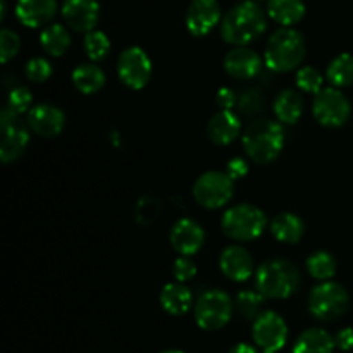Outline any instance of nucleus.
Returning a JSON list of instances; mask_svg holds the SVG:
<instances>
[{
    "label": "nucleus",
    "mask_w": 353,
    "mask_h": 353,
    "mask_svg": "<svg viewBox=\"0 0 353 353\" xmlns=\"http://www.w3.org/2000/svg\"><path fill=\"white\" fill-rule=\"evenodd\" d=\"M334 347V336H331L326 330L310 327L296 338L293 353H333Z\"/></svg>",
    "instance_id": "obj_24"
},
{
    "label": "nucleus",
    "mask_w": 353,
    "mask_h": 353,
    "mask_svg": "<svg viewBox=\"0 0 353 353\" xmlns=\"http://www.w3.org/2000/svg\"><path fill=\"white\" fill-rule=\"evenodd\" d=\"M234 303L223 290H207L195 302V321L202 330H223L233 316Z\"/></svg>",
    "instance_id": "obj_7"
},
{
    "label": "nucleus",
    "mask_w": 353,
    "mask_h": 353,
    "mask_svg": "<svg viewBox=\"0 0 353 353\" xmlns=\"http://www.w3.org/2000/svg\"><path fill=\"white\" fill-rule=\"evenodd\" d=\"M28 126L43 138H55L64 131L65 116L52 103H38L28 112Z\"/></svg>",
    "instance_id": "obj_15"
},
{
    "label": "nucleus",
    "mask_w": 353,
    "mask_h": 353,
    "mask_svg": "<svg viewBox=\"0 0 353 353\" xmlns=\"http://www.w3.org/2000/svg\"><path fill=\"white\" fill-rule=\"evenodd\" d=\"M62 17L72 31L90 33L100 21V6L97 0H64Z\"/></svg>",
    "instance_id": "obj_13"
},
{
    "label": "nucleus",
    "mask_w": 353,
    "mask_h": 353,
    "mask_svg": "<svg viewBox=\"0 0 353 353\" xmlns=\"http://www.w3.org/2000/svg\"><path fill=\"white\" fill-rule=\"evenodd\" d=\"M216 102L217 105L221 107V110H231L238 103V97L236 93H234V90L223 86V88L217 90Z\"/></svg>",
    "instance_id": "obj_39"
},
{
    "label": "nucleus",
    "mask_w": 353,
    "mask_h": 353,
    "mask_svg": "<svg viewBox=\"0 0 353 353\" xmlns=\"http://www.w3.org/2000/svg\"><path fill=\"white\" fill-rule=\"evenodd\" d=\"M334 343L340 350L350 352L353 350V327H345L334 336Z\"/></svg>",
    "instance_id": "obj_40"
},
{
    "label": "nucleus",
    "mask_w": 353,
    "mask_h": 353,
    "mask_svg": "<svg viewBox=\"0 0 353 353\" xmlns=\"http://www.w3.org/2000/svg\"><path fill=\"white\" fill-rule=\"evenodd\" d=\"M57 14V0H17L16 17L23 26H47Z\"/></svg>",
    "instance_id": "obj_19"
},
{
    "label": "nucleus",
    "mask_w": 353,
    "mask_h": 353,
    "mask_svg": "<svg viewBox=\"0 0 353 353\" xmlns=\"http://www.w3.org/2000/svg\"><path fill=\"white\" fill-rule=\"evenodd\" d=\"M228 353H261V352H259V348L252 347V345L248 343H238L234 345V347Z\"/></svg>",
    "instance_id": "obj_41"
},
{
    "label": "nucleus",
    "mask_w": 353,
    "mask_h": 353,
    "mask_svg": "<svg viewBox=\"0 0 353 353\" xmlns=\"http://www.w3.org/2000/svg\"><path fill=\"white\" fill-rule=\"evenodd\" d=\"M302 283L299 268L286 259H269L255 271V290L265 300H286L295 295Z\"/></svg>",
    "instance_id": "obj_2"
},
{
    "label": "nucleus",
    "mask_w": 353,
    "mask_h": 353,
    "mask_svg": "<svg viewBox=\"0 0 353 353\" xmlns=\"http://www.w3.org/2000/svg\"><path fill=\"white\" fill-rule=\"evenodd\" d=\"M161 353H185V352H181V350H164Z\"/></svg>",
    "instance_id": "obj_43"
},
{
    "label": "nucleus",
    "mask_w": 353,
    "mask_h": 353,
    "mask_svg": "<svg viewBox=\"0 0 353 353\" xmlns=\"http://www.w3.org/2000/svg\"><path fill=\"white\" fill-rule=\"evenodd\" d=\"M268 226V216L252 203H238L223 214L221 228L228 238L234 241H254L262 236Z\"/></svg>",
    "instance_id": "obj_5"
},
{
    "label": "nucleus",
    "mask_w": 353,
    "mask_h": 353,
    "mask_svg": "<svg viewBox=\"0 0 353 353\" xmlns=\"http://www.w3.org/2000/svg\"><path fill=\"white\" fill-rule=\"evenodd\" d=\"M262 107H264V99H262V95L257 90H247L238 99V109H240L243 116L254 117L255 114L261 112Z\"/></svg>",
    "instance_id": "obj_36"
},
{
    "label": "nucleus",
    "mask_w": 353,
    "mask_h": 353,
    "mask_svg": "<svg viewBox=\"0 0 353 353\" xmlns=\"http://www.w3.org/2000/svg\"><path fill=\"white\" fill-rule=\"evenodd\" d=\"M172 276L178 283H188L190 279H193L196 276V264L192 261V257H185V255H179L178 259L172 264Z\"/></svg>",
    "instance_id": "obj_37"
},
{
    "label": "nucleus",
    "mask_w": 353,
    "mask_h": 353,
    "mask_svg": "<svg viewBox=\"0 0 353 353\" xmlns=\"http://www.w3.org/2000/svg\"><path fill=\"white\" fill-rule=\"evenodd\" d=\"M19 48L21 40L17 33H14L9 28H3L0 31V59H2V64H7L10 59L16 57L19 54Z\"/></svg>",
    "instance_id": "obj_34"
},
{
    "label": "nucleus",
    "mask_w": 353,
    "mask_h": 353,
    "mask_svg": "<svg viewBox=\"0 0 353 353\" xmlns=\"http://www.w3.org/2000/svg\"><path fill=\"white\" fill-rule=\"evenodd\" d=\"M224 71L234 79H252L262 71V59L248 47H234L224 57Z\"/></svg>",
    "instance_id": "obj_17"
},
{
    "label": "nucleus",
    "mask_w": 353,
    "mask_h": 353,
    "mask_svg": "<svg viewBox=\"0 0 353 353\" xmlns=\"http://www.w3.org/2000/svg\"><path fill=\"white\" fill-rule=\"evenodd\" d=\"M30 145V133L23 123L2 130V143H0V161L3 164L17 161L26 152Z\"/></svg>",
    "instance_id": "obj_21"
},
{
    "label": "nucleus",
    "mask_w": 353,
    "mask_h": 353,
    "mask_svg": "<svg viewBox=\"0 0 353 353\" xmlns=\"http://www.w3.org/2000/svg\"><path fill=\"white\" fill-rule=\"evenodd\" d=\"M245 154L255 164H271L285 148V130L281 123L255 119L241 134Z\"/></svg>",
    "instance_id": "obj_3"
},
{
    "label": "nucleus",
    "mask_w": 353,
    "mask_h": 353,
    "mask_svg": "<svg viewBox=\"0 0 353 353\" xmlns=\"http://www.w3.org/2000/svg\"><path fill=\"white\" fill-rule=\"evenodd\" d=\"M224 172H226V174L230 176L233 181L245 178V176L248 174V162L245 161V159H241V157L231 159V161L228 162L226 171H224Z\"/></svg>",
    "instance_id": "obj_38"
},
{
    "label": "nucleus",
    "mask_w": 353,
    "mask_h": 353,
    "mask_svg": "<svg viewBox=\"0 0 353 353\" xmlns=\"http://www.w3.org/2000/svg\"><path fill=\"white\" fill-rule=\"evenodd\" d=\"M326 79L334 88H347V86L353 85V55H336L327 65Z\"/></svg>",
    "instance_id": "obj_28"
},
{
    "label": "nucleus",
    "mask_w": 353,
    "mask_h": 353,
    "mask_svg": "<svg viewBox=\"0 0 353 353\" xmlns=\"http://www.w3.org/2000/svg\"><path fill=\"white\" fill-rule=\"evenodd\" d=\"M40 45L52 57H62L71 47V34L62 24H48L40 33Z\"/></svg>",
    "instance_id": "obj_27"
},
{
    "label": "nucleus",
    "mask_w": 353,
    "mask_h": 353,
    "mask_svg": "<svg viewBox=\"0 0 353 353\" xmlns=\"http://www.w3.org/2000/svg\"><path fill=\"white\" fill-rule=\"evenodd\" d=\"M221 21L217 0H192L186 10V28L193 37H205Z\"/></svg>",
    "instance_id": "obj_14"
},
{
    "label": "nucleus",
    "mask_w": 353,
    "mask_h": 353,
    "mask_svg": "<svg viewBox=\"0 0 353 353\" xmlns=\"http://www.w3.org/2000/svg\"><path fill=\"white\" fill-rule=\"evenodd\" d=\"M303 109H305V102L300 92L296 90H283L274 100V114L276 119L281 124H296L300 117L303 116Z\"/></svg>",
    "instance_id": "obj_23"
},
{
    "label": "nucleus",
    "mask_w": 353,
    "mask_h": 353,
    "mask_svg": "<svg viewBox=\"0 0 353 353\" xmlns=\"http://www.w3.org/2000/svg\"><path fill=\"white\" fill-rule=\"evenodd\" d=\"M159 302L169 316H185L193 307V293L183 283H168L159 295Z\"/></svg>",
    "instance_id": "obj_20"
},
{
    "label": "nucleus",
    "mask_w": 353,
    "mask_h": 353,
    "mask_svg": "<svg viewBox=\"0 0 353 353\" xmlns=\"http://www.w3.org/2000/svg\"><path fill=\"white\" fill-rule=\"evenodd\" d=\"M0 6H2V14H0V19L3 21V17H6V0H0Z\"/></svg>",
    "instance_id": "obj_42"
},
{
    "label": "nucleus",
    "mask_w": 353,
    "mask_h": 353,
    "mask_svg": "<svg viewBox=\"0 0 353 353\" xmlns=\"http://www.w3.org/2000/svg\"><path fill=\"white\" fill-rule=\"evenodd\" d=\"M241 134V119L233 110H219L207 123V137L214 145L228 147Z\"/></svg>",
    "instance_id": "obj_18"
},
{
    "label": "nucleus",
    "mask_w": 353,
    "mask_h": 353,
    "mask_svg": "<svg viewBox=\"0 0 353 353\" xmlns=\"http://www.w3.org/2000/svg\"><path fill=\"white\" fill-rule=\"evenodd\" d=\"M252 338L261 353H278L288 341V326L274 310H264L252 326Z\"/></svg>",
    "instance_id": "obj_10"
},
{
    "label": "nucleus",
    "mask_w": 353,
    "mask_h": 353,
    "mask_svg": "<svg viewBox=\"0 0 353 353\" xmlns=\"http://www.w3.org/2000/svg\"><path fill=\"white\" fill-rule=\"evenodd\" d=\"M324 76L319 69H316L314 65H303L296 72V86L299 90L305 93H317L324 88Z\"/></svg>",
    "instance_id": "obj_32"
},
{
    "label": "nucleus",
    "mask_w": 353,
    "mask_h": 353,
    "mask_svg": "<svg viewBox=\"0 0 353 353\" xmlns=\"http://www.w3.org/2000/svg\"><path fill=\"white\" fill-rule=\"evenodd\" d=\"M169 240H171L172 248L179 255L192 257V255L199 254L202 250L203 243H205V231L196 221L190 219V217H183V219L176 221L172 224Z\"/></svg>",
    "instance_id": "obj_12"
},
{
    "label": "nucleus",
    "mask_w": 353,
    "mask_h": 353,
    "mask_svg": "<svg viewBox=\"0 0 353 353\" xmlns=\"http://www.w3.org/2000/svg\"><path fill=\"white\" fill-rule=\"evenodd\" d=\"M219 268L221 272L234 283H245L252 276H255L252 254L240 245H231L224 248L219 257Z\"/></svg>",
    "instance_id": "obj_16"
},
{
    "label": "nucleus",
    "mask_w": 353,
    "mask_h": 353,
    "mask_svg": "<svg viewBox=\"0 0 353 353\" xmlns=\"http://www.w3.org/2000/svg\"><path fill=\"white\" fill-rule=\"evenodd\" d=\"M269 228H271V233L276 240L288 245L299 243L305 234V224H303L302 217L293 212L278 214L271 221Z\"/></svg>",
    "instance_id": "obj_22"
},
{
    "label": "nucleus",
    "mask_w": 353,
    "mask_h": 353,
    "mask_svg": "<svg viewBox=\"0 0 353 353\" xmlns=\"http://www.w3.org/2000/svg\"><path fill=\"white\" fill-rule=\"evenodd\" d=\"M268 28V19L262 7L255 0L236 3L221 21V37L234 47H247L262 37Z\"/></svg>",
    "instance_id": "obj_1"
},
{
    "label": "nucleus",
    "mask_w": 353,
    "mask_h": 353,
    "mask_svg": "<svg viewBox=\"0 0 353 353\" xmlns=\"http://www.w3.org/2000/svg\"><path fill=\"white\" fill-rule=\"evenodd\" d=\"M234 195V181L224 171H207L193 185V199L203 209L216 210L228 205Z\"/></svg>",
    "instance_id": "obj_8"
},
{
    "label": "nucleus",
    "mask_w": 353,
    "mask_h": 353,
    "mask_svg": "<svg viewBox=\"0 0 353 353\" xmlns=\"http://www.w3.org/2000/svg\"><path fill=\"white\" fill-rule=\"evenodd\" d=\"M150 57L141 47H130L121 52L117 59V76L131 90H141L150 83L152 79Z\"/></svg>",
    "instance_id": "obj_11"
},
{
    "label": "nucleus",
    "mask_w": 353,
    "mask_h": 353,
    "mask_svg": "<svg viewBox=\"0 0 353 353\" xmlns=\"http://www.w3.org/2000/svg\"><path fill=\"white\" fill-rule=\"evenodd\" d=\"M312 114L321 126L340 128L350 119L352 103L340 88L327 86L314 95Z\"/></svg>",
    "instance_id": "obj_9"
},
{
    "label": "nucleus",
    "mask_w": 353,
    "mask_h": 353,
    "mask_svg": "<svg viewBox=\"0 0 353 353\" xmlns=\"http://www.w3.org/2000/svg\"><path fill=\"white\" fill-rule=\"evenodd\" d=\"M268 16L283 28H292L305 16L303 0H269Z\"/></svg>",
    "instance_id": "obj_26"
},
{
    "label": "nucleus",
    "mask_w": 353,
    "mask_h": 353,
    "mask_svg": "<svg viewBox=\"0 0 353 353\" xmlns=\"http://www.w3.org/2000/svg\"><path fill=\"white\" fill-rule=\"evenodd\" d=\"M83 48H85V54L88 55L90 61L93 62L103 61L110 52V40L103 31L93 30L85 34Z\"/></svg>",
    "instance_id": "obj_31"
},
{
    "label": "nucleus",
    "mask_w": 353,
    "mask_h": 353,
    "mask_svg": "<svg viewBox=\"0 0 353 353\" xmlns=\"http://www.w3.org/2000/svg\"><path fill=\"white\" fill-rule=\"evenodd\" d=\"M307 54L305 38L293 28L274 31L265 45L264 64L274 72H290L300 68Z\"/></svg>",
    "instance_id": "obj_4"
},
{
    "label": "nucleus",
    "mask_w": 353,
    "mask_h": 353,
    "mask_svg": "<svg viewBox=\"0 0 353 353\" xmlns=\"http://www.w3.org/2000/svg\"><path fill=\"white\" fill-rule=\"evenodd\" d=\"M7 107L16 114H26L33 109V95L26 86H16L9 92L7 97Z\"/></svg>",
    "instance_id": "obj_33"
},
{
    "label": "nucleus",
    "mask_w": 353,
    "mask_h": 353,
    "mask_svg": "<svg viewBox=\"0 0 353 353\" xmlns=\"http://www.w3.org/2000/svg\"><path fill=\"white\" fill-rule=\"evenodd\" d=\"M305 265L309 274L317 281H331L333 276L336 274V261L326 250H317L312 255H309Z\"/></svg>",
    "instance_id": "obj_29"
},
{
    "label": "nucleus",
    "mask_w": 353,
    "mask_h": 353,
    "mask_svg": "<svg viewBox=\"0 0 353 353\" xmlns=\"http://www.w3.org/2000/svg\"><path fill=\"white\" fill-rule=\"evenodd\" d=\"M71 79L79 93L93 95V93L100 92L105 85V72L93 62H86V64H79L78 68H74Z\"/></svg>",
    "instance_id": "obj_25"
},
{
    "label": "nucleus",
    "mask_w": 353,
    "mask_h": 353,
    "mask_svg": "<svg viewBox=\"0 0 353 353\" xmlns=\"http://www.w3.org/2000/svg\"><path fill=\"white\" fill-rule=\"evenodd\" d=\"M264 303L265 299L257 292V290H243V292L238 293L236 299H234V309L238 310V314H240L243 319L255 321L262 312H264V310H262Z\"/></svg>",
    "instance_id": "obj_30"
},
{
    "label": "nucleus",
    "mask_w": 353,
    "mask_h": 353,
    "mask_svg": "<svg viewBox=\"0 0 353 353\" xmlns=\"http://www.w3.org/2000/svg\"><path fill=\"white\" fill-rule=\"evenodd\" d=\"M52 72H54L52 64L45 57H33L28 61L26 76L30 81L45 83L47 79H50Z\"/></svg>",
    "instance_id": "obj_35"
},
{
    "label": "nucleus",
    "mask_w": 353,
    "mask_h": 353,
    "mask_svg": "<svg viewBox=\"0 0 353 353\" xmlns=\"http://www.w3.org/2000/svg\"><path fill=\"white\" fill-rule=\"evenodd\" d=\"M309 312L316 319L330 323L343 316L350 305V295L347 290L334 281H324L314 286L309 295Z\"/></svg>",
    "instance_id": "obj_6"
}]
</instances>
